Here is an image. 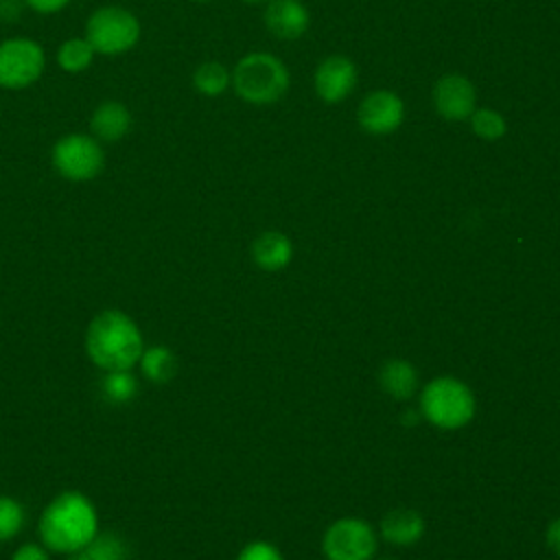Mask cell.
Returning <instances> with one entry per match:
<instances>
[{"label":"cell","mask_w":560,"mask_h":560,"mask_svg":"<svg viewBox=\"0 0 560 560\" xmlns=\"http://www.w3.org/2000/svg\"><path fill=\"white\" fill-rule=\"evenodd\" d=\"M98 532L92 501L74 490L55 497L39 518V536L50 551L74 553L88 547Z\"/></svg>","instance_id":"6da1fadb"},{"label":"cell","mask_w":560,"mask_h":560,"mask_svg":"<svg viewBox=\"0 0 560 560\" xmlns=\"http://www.w3.org/2000/svg\"><path fill=\"white\" fill-rule=\"evenodd\" d=\"M144 350L138 324L122 311L98 313L85 330V352L105 372L131 370Z\"/></svg>","instance_id":"7a4b0ae2"},{"label":"cell","mask_w":560,"mask_h":560,"mask_svg":"<svg viewBox=\"0 0 560 560\" xmlns=\"http://www.w3.org/2000/svg\"><path fill=\"white\" fill-rule=\"evenodd\" d=\"M289 85V68L265 50L241 57L232 70V90L249 105H271L287 94Z\"/></svg>","instance_id":"3957f363"},{"label":"cell","mask_w":560,"mask_h":560,"mask_svg":"<svg viewBox=\"0 0 560 560\" xmlns=\"http://www.w3.org/2000/svg\"><path fill=\"white\" fill-rule=\"evenodd\" d=\"M420 413L438 429L455 431L475 416V396L470 387L455 376L429 381L420 394Z\"/></svg>","instance_id":"277c9868"},{"label":"cell","mask_w":560,"mask_h":560,"mask_svg":"<svg viewBox=\"0 0 560 560\" xmlns=\"http://www.w3.org/2000/svg\"><path fill=\"white\" fill-rule=\"evenodd\" d=\"M85 39L101 55H122L140 39L138 18L122 7H101L85 24Z\"/></svg>","instance_id":"5b68a950"},{"label":"cell","mask_w":560,"mask_h":560,"mask_svg":"<svg viewBox=\"0 0 560 560\" xmlns=\"http://www.w3.org/2000/svg\"><path fill=\"white\" fill-rule=\"evenodd\" d=\"M52 164L61 177L70 182H88L101 173L105 153L94 136L68 133L55 142Z\"/></svg>","instance_id":"8992f818"},{"label":"cell","mask_w":560,"mask_h":560,"mask_svg":"<svg viewBox=\"0 0 560 560\" xmlns=\"http://www.w3.org/2000/svg\"><path fill=\"white\" fill-rule=\"evenodd\" d=\"M46 66L44 48L26 37L0 44V88L22 90L39 79Z\"/></svg>","instance_id":"52a82bcc"},{"label":"cell","mask_w":560,"mask_h":560,"mask_svg":"<svg viewBox=\"0 0 560 560\" xmlns=\"http://www.w3.org/2000/svg\"><path fill=\"white\" fill-rule=\"evenodd\" d=\"M322 549L328 560H372L376 553V534L365 521L346 516L326 529Z\"/></svg>","instance_id":"ba28073f"},{"label":"cell","mask_w":560,"mask_h":560,"mask_svg":"<svg viewBox=\"0 0 560 560\" xmlns=\"http://www.w3.org/2000/svg\"><path fill=\"white\" fill-rule=\"evenodd\" d=\"M431 103H433L438 116H442L444 120H451V122L468 120L477 107L475 83L459 72L442 74L433 83Z\"/></svg>","instance_id":"9c48e42d"},{"label":"cell","mask_w":560,"mask_h":560,"mask_svg":"<svg viewBox=\"0 0 560 560\" xmlns=\"http://www.w3.org/2000/svg\"><path fill=\"white\" fill-rule=\"evenodd\" d=\"M405 120V103L392 90H374L363 96L357 109V122L372 136L394 133Z\"/></svg>","instance_id":"30bf717a"},{"label":"cell","mask_w":560,"mask_h":560,"mask_svg":"<svg viewBox=\"0 0 560 560\" xmlns=\"http://www.w3.org/2000/svg\"><path fill=\"white\" fill-rule=\"evenodd\" d=\"M357 81L359 70L354 61L346 55H328L317 63L313 74L315 94L328 105L346 101L354 92Z\"/></svg>","instance_id":"8fae6325"},{"label":"cell","mask_w":560,"mask_h":560,"mask_svg":"<svg viewBox=\"0 0 560 560\" xmlns=\"http://www.w3.org/2000/svg\"><path fill=\"white\" fill-rule=\"evenodd\" d=\"M262 20L267 31L284 42L300 39L311 26V13L302 0H269Z\"/></svg>","instance_id":"7c38bea8"},{"label":"cell","mask_w":560,"mask_h":560,"mask_svg":"<svg viewBox=\"0 0 560 560\" xmlns=\"http://www.w3.org/2000/svg\"><path fill=\"white\" fill-rule=\"evenodd\" d=\"M92 136L98 142H116L131 129V114L120 101H103L90 120Z\"/></svg>","instance_id":"4fadbf2b"},{"label":"cell","mask_w":560,"mask_h":560,"mask_svg":"<svg viewBox=\"0 0 560 560\" xmlns=\"http://www.w3.org/2000/svg\"><path fill=\"white\" fill-rule=\"evenodd\" d=\"M424 534V518L411 508H396L381 521V536L398 547L413 545Z\"/></svg>","instance_id":"5bb4252c"},{"label":"cell","mask_w":560,"mask_h":560,"mask_svg":"<svg viewBox=\"0 0 560 560\" xmlns=\"http://www.w3.org/2000/svg\"><path fill=\"white\" fill-rule=\"evenodd\" d=\"M293 256L291 238L278 230H267L252 243V258L265 271H278L289 265Z\"/></svg>","instance_id":"9a60e30c"},{"label":"cell","mask_w":560,"mask_h":560,"mask_svg":"<svg viewBox=\"0 0 560 560\" xmlns=\"http://www.w3.org/2000/svg\"><path fill=\"white\" fill-rule=\"evenodd\" d=\"M378 383L385 394L396 400H407L416 394L418 387V372L405 359H389L383 363L378 372Z\"/></svg>","instance_id":"2e32d148"},{"label":"cell","mask_w":560,"mask_h":560,"mask_svg":"<svg viewBox=\"0 0 560 560\" xmlns=\"http://www.w3.org/2000/svg\"><path fill=\"white\" fill-rule=\"evenodd\" d=\"M140 370L151 383H168L177 374V357L164 346H151L140 354Z\"/></svg>","instance_id":"e0dca14e"},{"label":"cell","mask_w":560,"mask_h":560,"mask_svg":"<svg viewBox=\"0 0 560 560\" xmlns=\"http://www.w3.org/2000/svg\"><path fill=\"white\" fill-rule=\"evenodd\" d=\"M192 85L203 96H221L232 85V72L219 61H203L192 72Z\"/></svg>","instance_id":"ac0fdd59"},{"label":"cell","mask_w":560,"mask_h":560,"mask_svg":"<svg viewBox=\"0 0 560 560\" xmlns=\"http://www.w3.org/2000/svg\"><path fill=\"white\" fill-rule=\"evenodd\" d=\"M96 50L92 48V44L85 37H72L66 39L59 50H57V63L61 70L66 72H83L85 68H90V63L94 61Z\"/></svg>","instance_id":"d6986e66"},{"label":"cell","mask_w":560,"mask_h":560,"mask_svg":"<svg viewBox=\"0 0 560 560\" xmlns=\"http://www.w3.org/2000/svg\"><path fill=\"white\" fill-rule=\"evenodd\" d=\"M470 129L477 138L488 140V142H497L508 133V120L499 109L492 107H475V112L470 114Z\"/></svg>","instance_id":"ffe728a7"},{"label":"cell","mask_w":560,"mask_h":560,"mask_svg":"<svg viewBox=\"0 0 560 560\" xmlns=\"http://www.w3.org/2000/svg\"><path fill=\"white\" fill-rule=\"evenodd\" d=\"M101 392L109 402L122 405V402L133 400V396L138 392V381L129 370H114L103 376Z\"/></svg>","instance_id":"44dd1931"},{"label":"cell","mask_w":560,"mask_h":560,"mask_svg":"<svg viewBox=\"0 0 560 560\" xmlns=\"http://www.w3.org/2000/svg\"><path fill=\"white\" fill-rule=\"evenodd\" d=\"M83 551L90 560H127V547L114 532H96Z\"/></svg>","instance_id":"7402d4cb"},{"label":"cell","mask_w":560,"mask_h":560,"mask_svg":"<svg viewBox=\"0 0 560 560\" xmlns=\"http://www.w3.org/2000/svg\"><path fill=\"white\" fill-rule=\"evenodd\" d=\"M24 508L7 494H0V542L11 540L24 527Z\"/></svg>","instance_id":"603a6c76"},{"label":"cell","mask_w":560,"mask_h":560,"mask_svg":"<svg viewBox=\"0 0 560 560\" xmlns=\"http://www.w3.org/2000/svg\"><path fill=\"white\" fill-rule=\"evenodd\" d=\"M236 560H284V558L280 556V551L271 542L256 540V542L245 545Z\"/></svg>","instance_id":"cb8c5ba5"},{"label":"cell","mask_w":560,"mask_h":560,"mask_svg":"<svg viewBox=\"0 0 560 560\" xmlns=\"http://www.w3.org/2000/svg\"><path fill=\"white\" fill-rule=\"evenodd\" d=\"M11 560H50V558H48V551H46L44 547L28 542V545H22V547L11 556Z\"/></svg>","instance_id":"d4e9b609"},{"label":"cell","mask_w":560,"mask_h":560,"mask_svg":"<svg viewBox=\"0 0 560 560\" xmlns=\"http://www.w3.org/2000/svg\"><path fill=\"white\" fill-rule=\"evenodd\" d=\"M70 0H24L26 7H31L37 13H57L61 11Z\"/></svg>","instance_id":"484cf974"},{"label":"cell","mask_w":560,"mask_h":560,"mask_svg":"<svg viewBox=\"0 0 560 560\" xmlns=\"http://www.w3.org/2000/svg\"><path fill=\"white\" fill-rule=\"evenodd\" d=\"M24 0H0V20L2 22H15L22 13Z\"/></svg>","instance_id":"4316f807"},{"label":"cell","mask_w":560,"mask_h":560,"mask_svg":"<svg viewBox=\"0 0 560 560\" xmlns=\"http://www.w3.org/2000/svg\"><path fill=\"white\" fill-rule=\"evenodd\" d=\"M545 540H547V547H549L556 556H560V516L549 523V527H547V532H545Z\"/></svg>","instance_id":"83f0119b"},{"label":"cell","mask_w":560,"mask_h":560,"mask_svg":"<svg viewBox=\"0 0 560 560\" xmlns=\"http://www.w3.org/2000/svg\"><path fill=\"white\" fill-rule=\"evenodd\" d=\"M68 560H90L88 556H85V551L81 549V551H74V553H70V558Z\"/></svg>","instance_id":"f1b7e54d"},{"label":"cell","mask_w":560,"mask_h":560,"mask_svg":"<svg viewBox=\"0 0 560 560\" xmlns=\"http://www.w3.org/2000/svg\"><path fill=\"white\" fill-rule=\"evenodd\" d=\"M245 4H262V2H269V0H243Z\"/></svg>","instance_id":"f546056e"},{"label":"cell","mask_w":560,"mask_h":560,"mask_svg":"<svg viewBox=\"0 0 560 560\" xmlns=\"http://www.w3.org/2000/svg\"><path fill=\"white\" fill-rule=\"evenodd\" d=\"M199 2H208V0H199Z\"/></svg>","instance_id":"4dcf8cb0"}]
</instances>
